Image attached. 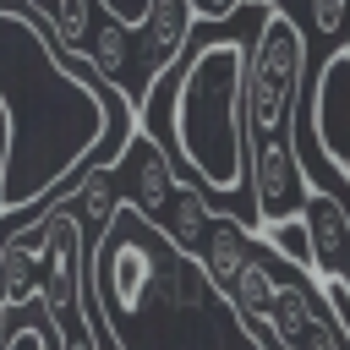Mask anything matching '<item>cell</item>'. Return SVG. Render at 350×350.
<instances>
[{
	"label": "cell",
	"instance_id": "cell-1",
	"mask_svg": "<svg viewBox=\"0 0 350 350\" xmlns=\"http://www.w3.org/2000/svg\"><path fill=\"white\" fill-rule=\"evenodd\" d=\"M0 235L71 191L82 170H109L137 131L131 104L82 55H66L27 5L0 0Z\"/></svg>",
	"mask_w": 350,
	"mask_h": 350
},
{
	"label": "cell",
	"instance_id": "cell-2",
	"mask_svg": "<svg viewBox=\"0 0 350 350\" xmlns=\"http://www.w3.org/2000/svg\"><path fill=\"white\" fill-rule=\"evenodd\" d=\"M88 290L109 350H268L208 279L202 257L180 252L126 202H115L88 246Z\"/></svg>",
	"mask_w": 350,
	"mask_h": 350
},
{
	"label": "cell",
	"instance_id": "cell-3",
	"mask_svg": "<svg viewBox=\"0 0 350 350\" xmlns=\"http://www.w3.org/2000/svg\"><path fill=\"white\" fill-rule=\"evenodd\" d=\"M137 131H148L219 213L257 235L246 175V44L235 33H219L175 60L153 82Z\"/></svg>",
	"mask_w": 350,
	"mask_h": 350
},
{
	"label": "cell",
	"instance_id": "cell-4",
	"mask_svg": "<svg viewBox=\"0 0 350 350\" xmlns=\"http://www.w3.org/2000/svg\"><path fill=\"white\" fill-rule=\"evenodd\" d=\"M208 279L246 317V328L273 350H350V328L339 323L328 290L284 262L262 235L241 230L230 213H213L197 246Z\"/></svg>",
	"mask_w": 350,
	"mask_h": 350
},
{
	"label": "cell",
	"instance_id": "cell-5",
	"mask_svg": "<svg viewBox=\"0 0 350 350\" xmlns=\"http://www.w3.org/2000/svg\"><path fill=\"white\" fill-rule=\"evenodd\" d=\"M301 93H306V33L273 0V5H262L257 38L246 49V142L290 137Z\"/></svg>",
	"mask_w": 350,
	"mask_h": 350
},
{
	"label": "cell",
	"instance_id": "cell-6",
	"mask_svg": "<svg viewBox=\"0 0 350 350\" xmlns=\"http://www.w3.org/2000/svg\"><path fill=\"white\" fill-rule=\"evenodd\" d=\"M290 137L306 175L323 170L334 186H350V44H339L312 77V93H301ZM334 186H317V191H334Z\"/></svg>",
	"mask_w": 350,
	"mask_h": 350
},
{
	"label": "cell",
	"instance_id": "cell-7",
	"mask_svg": "<svg viewBox=\"0 0 350 350\" xmlns=\"http://www.w3.org/2000/svg\"><path fill=\"white\" fill-rule=\"evenodd\" d=\"M109 175V186H115V202H126V208H137L148 224H170V213H175V197H180V186H186V175L170 164V153L148 137V131H131V142L120 148V159L104 170Z\"/></svg>",
	"mask_w": 350,
	"mask_h": 350
},
{
	"label": "cell",
	"instance_id": "cell-8",
	"mask_svg": "<svg viewBox=\"0 0 350 350\" xmlns=\"http://www.w3.org/2000/svg\"><path fill=\"white\" fill-rule=\"evenodd\" d=\"M306 5H312V27L323 38H334L345 27V16H350V0H306Z\"/></svg>",
	"mask_w": 350,
	"mask_h": 350
},
{
	"label": "cell",
	"instance_id": "cell-9",
	"mask_svg": "<svg viewBox=\"0 0 350 350\" xmlns=\"http://www.w3.org/2000/svg\"><path fill=\"white\" fill-rule=\"evenodd\" d=\"M235 5H273V0H235Z\"/></svg>",
	"mask_w": 350,
	"mask_h": 350
},
{
	"label": "cell",
	"instance_id": "cell-10",
	"mask_svg": "<svg viewBox=\"0 0 350 350\" xmlns=\"http://www.w3.org/2000/svg\"><path fill=\"white\" fill-rule=\"evenodd\" d=\"M5 5H22V0H5Z\"/></svg>",
	"mask_w": 350,
	"mask_h": 350
}]
</instances>
